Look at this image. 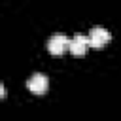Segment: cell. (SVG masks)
Segmentation results:
<instances>
[{"instance_id":"cell-1","label":"cell","mask_w":121,"mask_h":121,"mask_svg":"<svg viewBox=\"0 0 121 121\" xmlns=\"http://www.w3.org/2000/svg\"><path fill=\"white\" fill-rule=\"evenodd\" d=\"M110 40H112V34H110V30H106L104 26H93V28L89 30V45L95 47V49L104 47Z\"/></svg>"},{"instance_id":"cell-5","label":"cell","mask_w":121,"mask_h":121,"mask_svg":"<svg viewBox=\"0 0 121 121\" xmlns=\"http://www.w3.org/2000/svg\"><path fill=\"white\" fill-rule=\"evenodd\" d=\"M0 95H2V96H6V89H4V85H0Z\"/></svg>"},{"instance_id":"cell-3","label":"cell","mask_w":121,"mask_h":121,"mask_svg":"<svg viewBox=\"0 0 121 121\" xmlns=\"http://www.w3.org/2000/svg\"><path fill=\"white\" fill-rule=\"evenodd\" d=\"M68 47H70V40L66 34H55L47 42V51L51 55H62Z\"/></svg>"},{"instance_id":"cell-2","label":"cell","mask_w":121,"mask_h":121,"mask_svg":"<svg viewBox=\"0 0 121 121\" xmlns=\"http://www.w3.org/2000/svg\"><path fill=\"white\" fill-rule=\"evenodd\" d=\"M47 87H49V79H47L45 74H40V72L32 74L28 78V81H26V89L30 93H34V95H45Z\"/></svg>"},{"instance_id":"cell-4","label":"cell","mask_w":121,"mask_h":121,"mask_svg":"<svg viewBox=\"0 0 121 121\" xmlns=\"http://www.w3.org/2000/svg\"><path fill=\"white\" fill-rule=\"evenodd\" d=\"M87 47H89V36H83V34H76L72 40H70V53L74 55V57H81V55H85V51H87Z\"/></svg>"}]
</instances>
